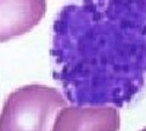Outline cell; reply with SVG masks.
I'll return each mask as SVG.
<instances>
[{
  "label": "cell",
  "instance_id": "cell-1",
  "mask_svg": "<svg viewBox=\"0 0 146 131\" xmlns=\"http://www.w3.org/2000/svg\"><path fill=\"white\" fill-rule=\"evenodd\" d=\"M50 56L71 105H129L146 88V0L66 4L52 24Z\"/></svg>",
  "mask_w": 146,
  "mask_h": 131
},
{
  "label": "cell",
  "instance_id": "cell-2",
  "mask_svg": "<svg viewBox=\"0 0 146 131\" xmlns=\"http://www.w3.org/2000/svg\"><path fill=\"white\" fill-rule=\"evenodd\" d=\"M67 101L56 88L29 84L9 93L0 112V131H52Z\"/></svg>",
  "mask_w": 146,
  "mask_h": 131
},
{
  "label": "cell",
  "instance_id": "cell-3",
  "mask_svg": "<svg viewBox=\"0 0 146 131\" xmlns=\"http://www.w3.org/2000/svg\"><path fill=\"white\" fill-rule=\"evenodd\" d=\"M121 115L112 106H65L55 118L52 131H118Z\"/></svg>",
  "mask_w": 146,
  "mask_h": 131
},
{
  "label": "cell",
  "instance_id": "cell-4",
  "mask_svg": "<svg viewBox=\"0 0 146 131\" xmlns=\"http://www.w3.org/2000/svg\"><path fill=\"white\" fill-rule=\"evenodd\" d=\"M45 12L46 0H0V43L31 32Z\"/></svg>",
  "mask_w": 146,
  "mask_h": 131
},
{
  "label": "cell",
  "instance_id": "cell-5",
  "mask_svg": "<svg viewBox=\"0 0 146 131\" xmlns=\"http://www.w3.org/2000/svg\"><path fill=\"white\" fill-rule=\"evenodd\" d=\"M140 131H146V128H144V129H141Z\"/></svg>",
  "mask_w": 146,
  "mask_h": 131
}]
</instances>
